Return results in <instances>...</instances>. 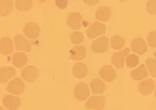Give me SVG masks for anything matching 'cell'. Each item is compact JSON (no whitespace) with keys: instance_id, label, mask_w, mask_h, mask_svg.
Wrapping results in <instances>:
<instances>
[{"instance_id":"cell-34","label":"cell","mask_w":156,"mask_h":110,"mask_svg":"<svg viewBox=\"0 0 156 110\" xmlns=\"http://www.w3.org/2000/svg\"><path fill=\"white\" fill-rule=\"evenodd\" d=\"M120 2H125V1H127V0H119Z\"/></svg>"},{"instance_id":"cell-32","label":"cell","mask_w":156,"mask_h":110,"mask_svg":"<svg viewBox=\"0 0 156 110\" xmlns=\"http://www.w3.org/2000/svg\"><path fill=\"white\" fill-rule=\"evenodd\" d=\"M101 1V0H83L86 4L89 5V6H93V5H96V3H98Z\"/></svg>"},{"instance_id":"cell-14","label":"cell","mask_w":156,"mask_h":110,"mask_svg":"<svg viewBox=\"0 0 156 110\" xmlns=\"http://www.w3.org/2000/svg\"><path fill=\"white\" fill-rule=\"evenodd\" d=\"M13 51V43L9 36H3L0 39V53L3 56H9Z\"/></svg>"},{"instance_id":"cell-1","label":"cell","mask_w":156,"mask_h":110,"mask_svg":"<svg viewBox=\"0 0 156 110\" xmlns=\"http://www.w3.org/2000/svg\"><path fill=\"white\" fill-rule=\"evenodd\" d=\"M7 90L11 95H19L25 90V83L20 78H14L8 84Z\"/></svg>"},{"instance_id":"cell-23","label":"cell","mask_w":156,"mask_h":110,"mask_svg":"<svg viewBox=\"0 0 156 110\" xmlns=\"http://www.w3.org/2000/svg\"><path fill=\"white\" fill-rule=\"evenodd\" d=\"M27 62V56L23 52H17L12 57V64L17 68L23 67Z\"/></svg>"},{"instance_id":"cell-19","label":"cell","mask_w":156,"mask_h":110,"mask_svg":"<svg viewBox=\"0 0 156 110\" xmlns=\"http://www.w3.org/2000/svg\"><path fill=\"white\" fill-rule=\"evenodd\" d=\"M130 76L135 81H142L148 76V70L144 65H140L138 68L133 70L130 73Z\"/></svg>"},{"instance_id":"cell-5","label":"cell","mask_w":156,"mask_h":110,"mask_svg":"<svg viewBox=\"0 0 156 110\" xmlns=\"http://www.w3.org/2000/svg\"><path fill=\"white\" fill-rule=\"evenodd\" d=\"M25 36L28 39H36L41 33V28L34 22H29L24 26L23 29Z\"/></svg>"},{"instance_id":"cell-37","label":"cell","mask_w":156,"mask_h":110,"mask_svg":"<svg viewBox=\"0 0 156 110\" xmlns=\"http://www.w3.org/2000/svg\"><path fill=\"white\" fill-rule=\"evenodd\" d=\"M72 1H74V0H72Z\"/></svg>"},{"instance_id":"cell-22","label":"cell","mask_w":156,"mask_h":110,"mask_svg":"<svg viewBox=\"0 0 156 110\" xmlns=\"http://www.w3.org/2000/svg\"><path fill=\"white\" fill-rule=\"evenodd\" d=\"M13 9L12 0H0V16L5 17L9 15Z\"/></svg>"},{"instance_id":"cell-12","label":"cell","mask_w":156,"mask_h":110,"mask_svg":"<svg viewBox=\"0 0 156 110\" xmlns=\"http://www.w3.org/2000/svg\"><path fill=\"white\" fill-rule=\"evenodd\" d=\"M100 77L105 82H112L116 78V72L111 66H104L99 71Z\"/></svg>"},{"instance_id":"cell-11","label":"cell","mask_w":156,"mask_h":110,"mask_svg":"<svg viewBox=\"0 0 156 110\" xmlns=\"http://www.w3.org/2000/svg\"><path fill=\"white\" fill-rule=\"evenodd\" d=\"M14 43L17 51H24L26 52L31 51V42L21 34H17L14 36Z\"/></svg>"},{"instance_id":"cell-26","label":"cell","mask_w":156,"mask_h":110,"mask_svg":"<svg viewBox=\"0 0 156 110\" xmlns=\"http://www.w3.org/2000/svg\"><path fill=\"white\" fill-rule=\"evenodd\" d=\"M140 60L135 54H128L126 58V65L129 68H135L138 66Z\"/></svg>"},{"instance_id":"cell-27","label":"cell","mask_w":156,"mask_h":110,"mask_svg":"<svg viewBox=\"0 0 156 110\" xmlns=\"http://www.w3.org/2000/svg\"><path fill=\"white\" fill-rule=\"evenodd\" d=\"M145 65L150 75L156 78V60L154 58H148L145 60Z\"/></svg>"},{"instance_id":"cell-13","label":"cell","mask_w":156,"mask_h":110,"mask_svg":"<svg viewBox=\"0 0 156 110\" xmlns=\"http://www.w3.org/2000/svg\"><path fill=\"white\" fill-rule=\"evenodd\" d=\"M131 50L138 55H144L147 51V44L142 37H135L131 42Z\"/></svg>"},{"instance_id":"cell-3","label":"cell","mask_w":156,"mask_h":110,"mask_svg":"<svg viewBox=\"0 0 156 110\" xmlns=\"http://www.w3.org/2000/svg\"><path fill=\"white\" fill-rule=\"evenodd\" d=\"M105 32H106V27H105V24L101 23L98 22H95L87 29V33L89 39H95L99 36L104 35Z\"/></svg>"},{"instance_id":"cell-18","label":"cell","mask_w":156,"mask_h":110,"mask_svg":"<svg viewBox=\"0 0 156 110\" xmlns=\"http://www.w3.org/2000/svg\"><path fill=\"white\" fill-rule=\"evenodd\" d=\"M87 72L88 67L85 63H76L72 68V74L76 79H83L87 74Z\"/></svg>"},{"instance_id":"cell-2","label":"cell","mask_w":156,"mask_h":110,"mask_svg":"<svg viewBox=\"0 0 156 110\" xmlns=\"http://www.w3.org/2000/svg\"><path fill=\"white\" fill-rule=\"evenodd\" d=\"M109 48V39L105 36L96 37L91 44V50L94 53L101 54L107 51Z\"/></svg>"},{"instance_id":"cell-9","label":"cell","mask_w":156,"mask_h":110,"mask_svg":"<svg viewBox=\"0 0 156 110\" xmlns=\"http://www.w3.org/2000/svg\"><path fill=\"white\" fill-rule=\"evenodd\" d=\"M155 89V83L151 79H146L144 81H141L138 85L139 92L142 95L147 96L152 94Z\"/></svg>"},{"instance_id":"cell-31","label":"cell","mask_w":156,"mask_h":110,"mask_svg":"<svg viewBox=\"0 0 156 110\" xmlns=\"http://www.w3.org/2000/svg\"><path fill=\"white\" fill-rule=\"evenodd\" d=\"M55 3H56V6L61 10L65 9L67 6V3H68V0H55Z\"/></svg>"},{"instance_id":"cell-16","label":"cell","mask_w":156,"mask_h":110,"mask_svg":"<svg viewBox=\"0 0 156 110\" xmlns=\"http://www.w3.org/2000/svg\"><path fill=\"white\" fill-rule=\"evenodd\" d=\"M16 74L15 69L11 66H3L0 68V84H5L14 77Z\"/></svg>"},{"instance_id":"cell-17","label":"cell","mask_w":156,"mask_h":110,"mask_svg":"<svg viewBox=\"0 0 156 110\" xmlns=\"http://www.w3.org/2000/svg\"><path fill=\"white\" fill-rule=\"evenodd\" d=\"M87 55V51H86V48L83 46H79V45H76L75 46L70 50V57L71 59L73 60H81L86 57Z\"/></svg>"},{"instance_id":"cell-29","label":"cell","mask_w":156,"mask_h":110,"mask_svg":"<svg viewBox=\"0 0 156 110\" xmlns=\"http://www.w3.org/2000/svg\"><path fill=\"white\" fill-rule=\"evenodd\" d=\"M147 42L150 47L156 48V30L150 32L148 34Z\"/></svg>"},{"instance_id":"cell-20","label":"cell","mask_w":156,"mask_h":110,"mask_svg":"<svg viewBox=\"0 0 156 110\" xmlns=\"http://www.w3.org/2000/svg\"><path fill=\"white\" fill-rule=\"evenodd\" d=\"M91 91L96 95H101L104 93L106 89V85L104 81H102L100 79H94L90 81V84Z\"/></svg>"},{"instance_id":"cell-7","label":"cell","mask_w":156,"mask_h":110,"mask_svg":"<svg viewBox=\"0 0 156 110\" xmlns=\"http://www.w3.org/2000/svg\"><path fill=\"white\" fill-rule=\"evenodd\" d=\"M129 53V48H125L124 50L113 54L111 58V63L112 65L117 69L122 68L125 65V60H126L127 55Z\"/></svg>"},{"instance_id":"cell-35","label":"cell","mask_w":156,"mask_h":110,"mask_svg":"<svg viewBox=\"0 0 156 110\" xmlns=\"http://www.w3.org/2000/svg\"><path fill=\"white\" fill-rule=\"evenodd\" d=\"M154 95H155V98H156V88H155V90H154Z\"/></svg>"},{"instance_id":"cell-21","label":"cell","mask_w":156,"mask_h":110,"mask_svg":"<svg viewBox=\"0 0 156 110\" xmlns=\"http://www.w3.org/2000/svg\"><path fill=\"white\" fill-rule=\"evenodd\" d=\"M111 16V9L108 7H101L96 10V19L97 21L107 22Z\"/></svg>"},{"instance_id":"cell-33","label":"cell","mask_w":156,"mask_h":110,"mask_svg":"<svg viewBox=\"0 0 156 110\" xmlns=\"http://www.w3.org/2000/svg\"><path fill=\"white\" fill-rule=\"evenodd\" d=\"M37 1H38L39 3H45L47 0H37Z\"/></svg>"},{"instance_id":"cell-6","label":"cell","mask_w":156,"mask_h":110,"mask_svg":"<svg viewBox=\"0 0 156 110\" xmlns=\"http://www.w3.org/2000/svg\"><path fill=\"white\" fill-rule=\"evenodd\" d=\"M74 95L76 98L80 101H84L90 96V89L85 82L78 83L74 89Z\"/></svg>"},{"instance_id":"cell-8","label":"cell","mask_w":156,"mask_h":110,"mask_svg":"<svg viewBox=\"0 0 156 110\" xmlns=\"http://www.w3.org/2000/svg\"><path fill=\"white\" fill-rule=\"evenodd\" d=\"M39 71L37 67L33 66H28L22 70L21 77L27 82H33L37 79Z\"/></svg>"},{"instance_id":"cell-24","label":"cell","mask_w":156,"mask_h":110,"mask_svg":"<svg viewBox=\"0 0 156 110\" xmlns=\"http://www.w3.org/2000/svg\"><path fill=\"white\" fill-rule=\"evenodd\" d=\"M14 5L18 11L26 12V11H29L33 8V1L32 0H16Z\"/></svg>"},{"instance_id":"cell-28","label":"cell","mask_w":156,"mask_h":110,"mask_svg":"<svg viewBox=\"0 0 156 110\" xmlns=\"http://www.w3.org/2000/svg\"><path fill=\"white\" fill-rule=\"evenodd\" d=\"M70 40H71V42H72V44H81V42H83V40H84V36H83V34L81 33H80V32H74V33L71 35V38H70Z\"/></svg>"},{"instance_id":"cell-10","label":"cell","mask_w":156,"mask_h":110,"mask_svg":"<svg viewBox=\"0 0 156 110\" xmlns=\"http://www.w3.org/2000/svg\"><path fill=\"white\" fill-rule=\"evenodd\" d=\"M82 22V16L79 12H71L66 19V24L72 30L80 29Z\"/></svg>"},{"instance_id":"cell-30","label":"cell","mask_w":156,"mask_h":110,"mask_svg":"<svg viewBox=\"0 0 156 110\" xmlns=\"http://www.w3.org/2000/svg\"><path fill=\"white\" fill-rule=\"evenodd\" d=\"M147 12L151 15H156V0H150L148 1L146 5Z\"/></svg>"},{"instance_id":"cell-15","label":"cell","mask_w":156,"mask_h":110,"mask_svg":"<svg viewBox=\"0 0 156 110\" xmlns=\"http://www.w3.org/2000/svg\"><path fill=\"white\" fill-rule=\"evenodd\" d=\"M3 104L4 107L9 110L17 109L20 104L21 100L18 97H15L12 95H6L3 98Z\"/></svg>"},{"instance_id":"cell-36","label":"cell","mask_w":156,"mask_h":110,"mask_svg":"<svg viewBox=\"0 0 156 110\" xmlns=\"http://www.w3.org/2000/svg\"><path fill=\"white\" fill-rule=\"evenodd\" d=\"M0 109H3V108H2V107H0Z\"/></svg>"},{"instance_id":"cell-4","label":"cell","mask_w":156,"mask_h":110,"mask_svg":"<svg viewBox=\"0 0 156 110\" xmlns=\"http://www.w3.org/2000/svg\"><path fill=\"white\" fill-rule=\"evenodd\" d=\"M105 105V98L104 96H91L87 101L85 107L87 109L101 110Z\"/></svg>"},{"instance_id":"cell-25","label":"cell","mask_w":156,"mask_h":110,"mask_svg":"<svg viewBox=\"0 0 156 110\" xmlns=\"http://www.w3.org/2000/svg\"><path fill=\"white\" fill-rule=\"evenodd\" d=\"M111 47L114 50L119 51L120 49H122L125 46V39L120 35H115L111 37Z\"/></svg>"}]
</instances>
